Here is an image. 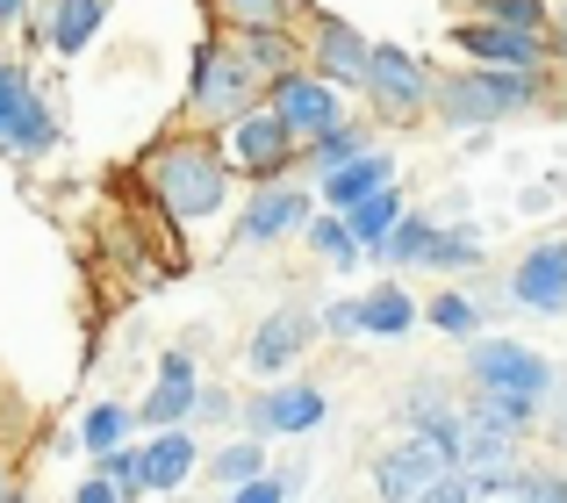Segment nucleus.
<instances>
[{
    "label": "nucleus",
    "mask_w": 567,
    "mask_h": 503,
    "mask_svg": "<svg viewBox=\"0 0 567 503\" xmlns=\"http://www.w3.org/2000/svg\"><path fill=\"white\" fill-rule=\"evenodd\" d=\"M554 51L567 58V8H560V29H554Z\"/></svg>",
    "instance_id": "40"
},
{
    "label": "nucleus",
    "mask_w": 567,
    "mask_h": 503,
    "mask_svg": "<svg viewBox=\"0 0 567 503\" xmlns=\"http://www.w3.org/2000/svg\"><path fill=\"white\" fill-rule=\"evenodd\" d=\"M266 109L295 130V144H323L331 130H346V109H338V86H323L317 72H280L266 86Z\"/></svg>",
    "instance_id": "6"
},
{
    "label": "nucleus",
    "mask_w": 567,
    "mask_h": 503,
    "mask_svg": "<svg viewBox=\"0 0 567 503\" xmlns=\"http://www.w3.org/2000/svg\"><path fill=\"white\" fill-rule=\"evenodd\" d=\"M474 503H532V475H496V482H474Z\"/></svg>",
    "instance_id": "33"
},
{
    "label": "nucleus",
    "mask_w": 567,
    "mask_h": 503,
    "mask_svg": "<svg viewBox=\"0 0 567 503\" xmlns=\"http://www.w3.org/2000/svg\"><path fill=\"white\" fill-rule=\"evenodd\" d=\"M431 324H439L445 338H474L482 331V309H474L467 295H439V302H431Z\"/></svg>",
    "instance_id": "32"
},
{
    "label": "nucleus",
    "mask_w": 567,
    "mask_h": 503,
    "mask_svg": "<svg viewBox=\"0 0 567 503\" xmlns=\"http://www.w3.org/2000/svg\"><path fill=\"white\" fill-rule=\"evenodd\" d=\"M323 86H367V65H374V43L346 22V14H317V51H309Z\"/></svg>",
    "instance_id": "14"
},
{
    "label": "nucleus",
    "mask_w": 567,
    "mask_h": 503,
    "mask_svg": "<svg viewBox=\"0 0 567 503\" xmlns=\"http://www.w3.org/2000/svg\"><path fill=\"white\" fill-rule=\"evenodd\" d=\"M367 152H374V137H367V130H331L323 144H309V173H317V181H331V173H346L352 158H367Z\"/></svg>",
    "instance_id": "25"
},
{
    "label": "nucleus",
    "mask_w": 567,
    "mask_h": 503,
    "mask_svg": "<svg viewBox=\"0 0 567 503\" xmlns=\"http://www.w3.org/2000/svg\"><path fill=\"white\" fill-rule=\"evenodd\" d=\"M230 158H237L245 173H259L266 187H274V173L295 158V130H288V123H280V115L259 101V109H245V115L230 123Z\"/></svg>",
    "instance_id": "13"
},
{
    "label": "nucleus",
    "mask_w": 567,
    "mask_h": 503,
    "mask_svg": "<svg viewBox=\"0 0 567 503\" xmlns=\"http://www.w3.org/2000/svg\"><path fill=\"white\" fill-rule=\"evenodd\" d=\"M72 503H123V496H115V490H109V482H101V475H86L80 490H72Z\"/></svg>",
    "instance_id": "37"
},
{
    "label": "nucleus",
    "mask_w": 567,
    "mask_h": 503,
    "mask_svg": "<svg viewBox=\"0 0 567 503\" xmlns=\"http://www.w3.org/2000/svg\"><path fill=\"white\" fill-rule=\"evenodd\" d=\"M58 137V115L43 109V94L29 86L22 65H0V152L29 158V152H51Z\"/></svg>",
    "instance_id": "7"
},
{
    "label": "nucleus",
    "mask_w": 567,
    "mask_h": 503,
    "mask_svg": "<svg viewBox=\"0 0 567 503\" xmlns=\"http://www.w3.org/2000/svg\"><path fill=\"white\" fill-rule=\"evenodd\" d=\"M144 181H152L158 209H166L173 224H202V216H216L223 195H230V158L202 137H173L144 158Z\"/></svg>",
    "instance_id": "1"
},
{
    "label": "nucleus",
    "mask_w": 567,
    "mask_h": 503,
    "mask_svg": "<svg viewBox=\"0 0 567 503\" xmlns=\"http://www.w3.org/2000/svg\"><path fill=\"white\" fill-rule=\"evenodd\" d=\"M474 22H496V29H517V37H546L554 43V8L546 0H474Z\"/></svg>",
    "instance_id": "22"
},
{
    "label": "nucleus",
    "mask_w": 567,
    "mask_h": 503,
    "mask_svg": "<svg viewBox=\"0 0 567 503\" xmlns=\"http://www.w3.org/2000/svg\"><path fill=\"white\" fill-rule=\"evenodd\" d=\"M22 8H29V0H0V29H8V22H22Z\"/></svg>",
    "instance_id": "39"
},
{
    "label": "nucleus",
    "mask_w": 567,
    "mask_h": 503,
    "mask_svg": "<svg viewBox=\"0 0 567 503\" xmlns=\"http://www.w3.org/2000/svg\"><path fill=\"white\" fill-rule=\"evenodd\" d=\"M388 187H395V158H388V152H367V158H352L346 173H331V181H323V202H331V216H352L360 202L388 195Z\"/></svg>",
    "instance_id": "19"
},
{
    "label": "nucleus",
    "mask_w": 567,
    "mask_h": 503,
    "mask_svg": "<svg viewBox=\"0 0 567 503\" xmlns=\"http://www.w3.org/2000/svg\"><path fill=\"white\" fill-rule=\"evenodd\" d=\"M230 503H288V482L259 475V482H245V490H230Z\"/></svg>",
    "instance_id": "34"
},
{
    "label": "nucleus",
    "mask_w": 567,
    "mask_h": 503,
    "mask_svg": "<svg viewBox=\"0 0 567 503\" xmlns=\"http://www.w3.org/2000/svg\"><path fill=\"white\" fill-rule=\"evenodd\" d=\"M453 43L488 72H546V58H554L546 37H517V29H496V22H453Z\"/></svg>",
    "instance_id": "11"
},
{
    "label": "nucleus",
    "mask_w": 567,
    "mask_h": 503,
    "mask_svg": "<svg viewBox=\"0 0 567 503\" xmlns=\"http://www.w3.org/2000/svg\"><path fill=\"white\" fill-rule=\"evenodd\" d=\"M323 324H331V331H360V302H338Z\"/></svg>",
    "instance_id": "38"
},
{
    "label": "nucleus",
    "mask_w": 567,
    "mask_h": 503,
    "mask_svg": "<svg viewBox=\"0 0 567 503\" xmlns=\"http://www.w3.org/2000/svg\"><path fill=\"white\" fill-rule=\"evenodd\" d=\"M194 468H202V453H194L187 432H158L152 446H144V482H152V490H181Z\"/></svg>",
    "instance_id": "21"
},
{
    "label": "nucleus",
    "mask_w": 567,
    "mask_h": 503,
    "mask_svg": "<svg viewBox=\"0 0 567 503\" xmlns=\"http://www.w3.org/2000/svg\"><path fill=\"white\" fill-rule=\"evenodd\" d=\"M0 503H14V490H8V468H0Z\"/></svg>",
    "instance_id": "41"
},
{
    "label": "nucleus",
    "mask_w": 567,
    "mask_h": 503,
    "mask_svg": "<svg viewBox=\"0 0 567 503\" xmlns=\"http://www.w3.org/2000/svg\"><path fill=\"white\" fill-rule=\"evenodd\" d=\"M367 94H374L381 115H416L431 101V72L416 51H402V43H374V65H367Z\"/></svg>",
    "instance_id": "10"
},
{
    "label": "nucleus",
    "mask_w": 567,
    "mask_h": 503,
    "mask_svg": "<svg viewBox=\"0 0 567 503\" xmlns=\"http://www.w3.org/2000/svg\"><path fill=\"white\" fill-rule=\"evenodd\" d=\"M431 238H439V224H424V216H402L395 238L381 245V259H388V266H424V259H431Z\"/></svg>",
    "instance_id": "28"
},
{
    "label": "nucleus",
    "mask_w": 567,
    "mask_h": 503,
    "mask_svg": "<svg viewBox=\"0 0 567 503\" xmlns=\"http://www.w3.org/2000/svg\"><path fill=\"white\" fill-rule=\"evenodd\" d=\"M511 295L525 309H539V317H560L567 309V238L532 245L525 259H517V274H511Z\"/></svg>",
    "instance_id": "16"
},
{
    "label": "nucleus",
    "mask_w": 567,
    "mask_h": 503,
    "mask_svg": "<svg viewBox=\"0 0 567 503\" xmlns=\"http://www.w3.org/2000/svg\"><path fill=\"white\" fill-rule=\"evenodd\" d=\"M317 195H309V187H259V195L245 202V216H237V238L245 245H280V238H295V230H309L317 224Z\"/></svg>",
    "instance_id": "12"
},
{
    "label": "nucleus",
    "mask_w": 567,
    "mask_h": 503,
    "mask_svg": "<svg viewBox=\"0 0 567 503\" xmlns=\"http://www.w3.org/2000/svg\"><path fill=\"white\" fill-rule=\"evenodd\" d=\"M346 224H352V238H360V252H367V245L381 252L388 238H395V224H402V195H395V187H388V195H374V202H360V209H352Z\"/></svg>",
    "instance_id": "24"
},
{
    "label": "nucleus",
    "mask_w": 567,
    "mask_h": 503,
    "mask_svg": "<svg viewBox=\"0 0 567 503\" xmlns=\"http://www.w3.org/2000/svg\"><path fill=\"white\" fill-rule=\"evenodd\" d=\"M230 37H288L309 14V0H202Z\"/></svg>",
    "instance_id": "18"
},
{
    "label": "nucleus",
    "mask_w": 567,
    "mask_h": 503,
    "mask_svg": "<svg viewBox=\"0 0 567 503\" xmlns=\"http://www.w3.org/2000/svg\"><path fill=\"white\" fill-rule=\"evenodd\" d=\"M467 381H474V396H525V403H546L554 360L517 346V338H482V346L467 352Z\"/></svg>",
    "instance_id": "4"
},
{
    "label": "nucleus",
    "mask_w": 567,
    "mask_h": 503,
    "mask_svg": "<svg viewBox=\"0 0 567 503\" xmlns=\"http://www.w3.org/2000/svg\"><path fill=\"white\" fill-rule=\"evenodd\" d=\"M309 245H317L331 266H352V259H360V238H352L346 216H317V224H309Z\"/></svg>",
    "instance_id": "30"
},
{
    "label": "nucleus",
    "mask_w": 567,
    "mask_h": 503,
    "mask_svg": "<svg viewBox=\"0 0 567 503\" xmlns=\"http://www.w3.org/2000/svg\"><path fill=\"white\" fill-rule=\"evenodd\" d=\"M424 503H474V482H467V475H445V482H439V490H431Z\"/></svg>",
    "instance_id": "35"
},
{
    "label": "nucleus",
    "mask_w": 567,
    "mask_h": 503,
    "mask_svg": "<svg viewBox=\"0 0 567 503\" xmlns=\"http://www.w3.org/2000/svg\"><path fill=\"white\" fill-rule=\"evenodd\" d=\"M424 266H445V274H460V266H482V238H474V230H439Z\"/></svg>",
    "instance_id": "31"
},
{
    "label": "nucleus",
    "mask_w": 567,
    "mask_h": 503,
    "mask_svg": "<svg viewBox=\"0 0 567 503\" xmlns=\"http://www.w3.org/2000/svg\"><path fill=\"white\" fill-rule=\"evenodd\" d=\"M94 475L109 482V490L123 496V503H137L144 490H152V482H144V446H115V453H101V461H94Z\"/></svg>",
    "instance_id": "26"
},
{
    "label": "nucleus",
    "mask_w": 567,
    "mask_h": 503,
    "mask_svg": "<svg viewBox=\"0 0 567 503\" xmlns=\"http://www.w3.org/2000/svg\"><path fill=\"white\" fill-rule=\"evenodd\" d=\"M416 324V302L402 288H374V295H360V331H374V338H402Z\"/></svg>",
    "instance_id": "23"
},
{
    "label": "nucleus",
    "mask_w": 567,
    "mask_h": 503,
    "mask_svg": "<svg viewBox=\"0 0 567 503\" xmlns=\"http://www.w3.org/2000/svg\"><path fill=\"white\" fill-rule=\"evenodd\" d=\"M445 475H460V461H453V424H431V432H416V424H410L395 446H381L374 496L381 503H424Z\"/></svg>",
    "instance_id": "3"
},
{
    "label": "nucleus",
    "mask_w": 567,
    "mask_h": 503,
    "mask_svg": "<svg viewBox=\"0 0 567 503\" xmlns=\"http://www.w3.org/2000/svg\"><path fill=\"white\" fill-rule=\"evenodd\" d=\"M130 418H137V410H123V403H94V410L80 418L86 453H94V461H101V453H115V446H123V432H130Z\"/></svg>",
    "instance_id": "27"
},
{
    "label": "nucleus",
    "mask_w": 567,
    "mask_h": 503,
    "mask_svg": "<svg viewBox=\"0 0 567 503\" xmlns=\"http://www.w3.org/2000/svg\"><path fill=\"white\" fill-rule=\"evenodd\" d=\"M194 109H202L208 123H223V130H230L245 109H259V72L245 65L237 43H202V51H194Z\"/></svg>",
    "instance_id": "5"
},
{
    "label": "nucleus",
    "mask_w": 567,
    "mask_h": 503,
    "mask_svg": "<svg viewBox=\"0 0 567 503\" xmlns=\"http://www.w3.org/2000/svg\"><path fill=\"white\" fill-rule=\"evenodd\" d=\"M453 461L467 482H496V475H517V432L511 424H496L482 403L460 410L453 418Z\"/></svg>",
    "instance_id": "8"
},
{
    "label": "nucleus",
    "mask_w": 567,
    "mask_h": 503,
    "mask_svg": "<svg viewBox=\"0 0 567 503\" xmlns=\"http://www.w3.org/2000/svg\"><path fill=\"white\" fill-rule=\"evenodd\" d=\"M532 475V468H525ZM532 503H567V482L560 475H532Z\"/></svg>",
    "instance_id": "36"
},
{
    "label": "nucleus",
    "mask_w": 567,
    "mask_h": 503,
    "mask_svg": "<svg viewBox=\"0 0 567 503\" xmlns=\"http://www.w3.org/2000/svg\"><path fill=\"white\" fill-rule=\"evenodd\" d=\"M259 468H266L259 439H237V446H223L216 461H208V475H216L223 490H245V482H259Z\"/></svg>",
    "instance_id": "29"
},
{
    "label": "nucleus",
    "mask_w": 567,
    "mask_h": 503,
    "mask_svg": "<svg viewBox=\"0 0 567 503\" xmlns=\"http://www.w3.org/2000/svg\"><path fill=\"white\" fill-rule=\"evenodd\" d=\"M323 389H309V381H288V389H266L259 403H251V432H317L323 424Z\"/></svg>",
    "instance_id": "17"
},
{
    "label": "nucleus",
    "mask_w": 567,
    "mask_h": 503,
    "mask_svg": "<svg viewBox=\"0 0 567 503\" xmlns=\"http://www.w3.org/2000/svg\"><path fill=\"white\" fill-rule=\"evenodd\" d=\"M194 403H202V374H194V352H166V360H158L152 396L137 403V418L152 424V432H181V424L194 418Z\"/></svg>",
    "instance_id": "15"
},
{
    "label": "nucleus",
    "mask_w": 567,
    "mask_h": 503,
    "mask_svg": "<svg viewBox=\"0 0 567 503\" xmlns=\"http://www.w3.org/2000/svg\"><path fill=\"white\" fill-rule=\"evenodd\" d=\"M101 14H109V0H51V51L58 58H72V51H86L94 43V29H101Z\"/></svg>",
    "instance_id": "20"
},
{
    "label": "nucleus",
    "mask_w": 567,
    "mask_h": 503,
    "mask_svg": "<svg viewBox=\"0 0 567 503\" xmlns=\"http://www.w3.org/2000/svg\"><path fill=\"white\" fill-rule=\"evenodd\" d=\"M546 94V72H488V65H467L453 72V80L431 86V101H439L445 123H503V115L532 109V101Z\"/></svg>",
    "instance_id": "2"
},
{
    "label": "nucleus",
    "mask_w": 567,
    "mask_h": 503,
    "mask_svg": "<svg viewBox=\"0 0 567 503\" xmlns=\"http://www.w3.org/2000/svg\"><path fill=\"white\" fill-rule=\"evenodd\" d=\"M309 338H317V309L309 302H280L274 317H259V331H251V346H245V367L274 381V374H288V367L309 352Z\"/></svg>",
    "instance_id": "9"
}]
</instances>
